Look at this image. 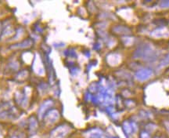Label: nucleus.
Listing matches in <instances>:
<instances>
[{"instance_id":"obj_1","label":"nucleus","mask_w":169,"mask_h":138,"mask_svg":"<svg viewBox=\"0 0 169 138\" xmlns=\"http://www.w3.org/2000/svg\"><path fill=\"white\" fill-rule=\"evenodd\" d=\"M152 75H153V72L150 69H139L135 73V78H137V80L139 81L144 82L148 80L152 76Z\"/></svg>"},{"instance_id":"obj_3","label":"nucleus","mask_w":169,"mask_h":138,"mask_svg":"<svg viewBox=\"0 0 169 138\" xmlns=\"http://www.w3.org/2000/svg\"><path fill=\"white\" fill-rule=\"evenodd\" d=\"M169 65V54L168 56H166L164 59H163L161 60V62L159 64V68H165L168 67Z\"/></svg>"},{"instance_id":"obj_6","label":"nucleus","mask_w":169,"mask_h":138,"mask_svg":"<svg viewBox=\"0 0 169 138\" xmlns=\"http://www.w3.org/2000/svg\"><path fill=\"white\" fill-rule=\"evenodd\" d=\"M141 138H149V136L147 133H143L142 134H141Z\"/></svg>"},{"instance_id":"obj_5","label":"nucleus","mask_w":169,"mask_h":138,"mask_svg":"<svg viewBox=\"0 0 169 138\" xmlns=\"http://www.w3.org/2000/svg\"><path fill=\"white\" fill-rule=\"evenodd\" d=\"M164 126H165L166 129H167L168 132L169 133V121H165V122H164Z\"/></svg>"},{"instance_id":"obj_4","label":"nucleus","mask_w":169,"mask_h":138,"mask_svg":"<svg viewBox=\"0 0 169 138\" xmlns=\"http://www.w3.org/2000/svg\"><path fill=\"white\" fill-rule=\"evenodd\" d=\"M160 6L161 8H168L169 7V1H163L160 3Z\"/></svg>"},{"instance_id":"obj_2","label":"nucleus","mask_w":169,"mask_h":138,"mask_svg":"<svg viewBox=\"0 0 169 138\" xmlns=\"http://www.w3.org/2000/svg\"><path fill=\"white\" fill-rule=\"evenodd\" d=\"M150 36H152L153 38H168L169 36V30L167 28H165V27L156 28V29L153 30L150 33Z\"/></svg>"}]
</instances>
